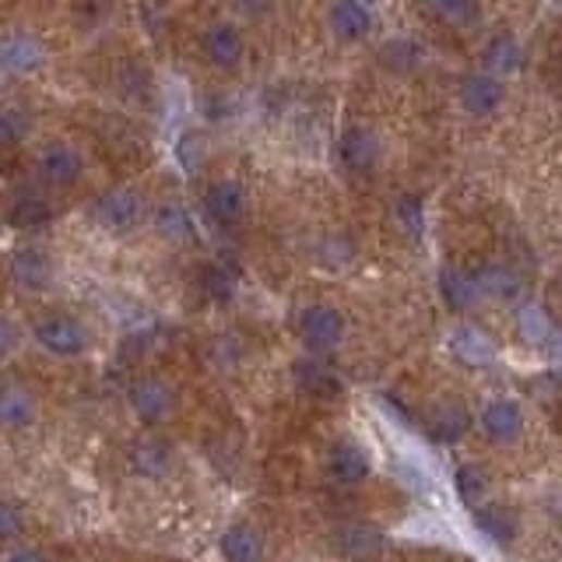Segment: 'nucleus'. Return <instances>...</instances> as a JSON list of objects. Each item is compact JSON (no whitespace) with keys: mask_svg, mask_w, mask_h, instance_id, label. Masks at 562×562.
I'll use <instances>...</instances> for the list:
<instances>
[{"mask_svg":"<svg viewBox=\"0 0 562 562\" xmlns=\"http://www.w3.org/2000/svg\"><path fill=\"white\" fill-rule=\"evenodd\" d=\"M545 345H549V352H552V363L562 369V334H555V331H552V338L545 341Z\"/></svg>","mask_w":562,"mask_h":562,"instance_id":"36","label":"nucleus"},{"mask_svg":"<svg viewBox=\"0 0 562 562\" xmlns=\"http://www.w3.org/2000/svg\"><path fill=\"white\" fill-rule=\"evenodd\" d=\"M11 278L25 292H42L53 285V257L42 246H22L11 257Z\"/></svg>","mask_w":562,"mask_h":562,"instance_id":"6","label":"nucleus"},{"mask_svg":"<svg viewBox=\"0 0 562 562\" xmlns=\"http://www.w3.org/2000/svg\"><path fill=\"white\" fill-rule=\"evenodd\" d=\"M91 218H96L99 229L123 236V232H134L145 222V197H140L134 186H117V191L102 194L96 205H91Z\"/></svg>","mask_w":562,"mask_h":562,"instance_id":"1","label":"nucleus"},{"mask_svg":"<svg viewBox=\"0 0 562 562\" xmlns=\"http://www.w3.org/2000/svg\"><path fill=\"white\" fill-rule=\"evenodd\" d=\"M426 8L432 14H440L443 22L461 25V28H472L478 22V4H475V0H426Z\"/></svg>","mask_w":562,"mask_h":562,"instance_id":"25","label":"nucleus"},{"mask_svg":"<svg viewBox=\"0 0 562 562\" xmlns=\"http://www.w3.org/2000/svg\"><path fill=\"white\" fill-rule=\"evenodd\" d=\"M481 429L492 443H517L524 432V412L513 401H492L481 412Z\"/></svg>","mask_w":562,"mask_h":562,"instance_id":"13","label":"nucleus"},{"mask_svg":"<svg viewBox=\"0 0 562 562\" xmlns=\"http://www.w3.org/2000/svg\"><path fill=\"white\" fill-rule=\"evenodd\" d=\"M475 278H478V289H481V292L499 295V300H513V295L521 292L517 274L506 271V268H489V271H481V274H475Z\"/></svg>","mask_w":562,"mask_h":562,"instance_id":"28","label":"nucleus"},{"mask_svg":"<svg viewBox=\"0 0 562 562\" xmlns=\"http://www.w3.org/2000/svg\"><path fill=\"white\" fill-rule=\"evenodd\" d=\"M300 334L309 352H331L341 345V338H345V317H341L334 306L317 303V306L303 309Z\"/></svg>","mask_w":562,"mask_h":562,"instance_id":"3","label":"nucleus"},{"mask_svg":"<svg viewBox=\"0 0 562 562\" xmlns=\"http://www.w3.org/2000/svg\"><path fill=\"white\" fill-rule=\"evenodd\" d=\"M200 50H205V57L211 60L215 68H236L243 60L246 42H243L236 25L218 22V25L205 28V36H200Z\"/></svg>","mask_w":562,"mask_h":562,"instance_id":"10","label":"nucleus"},{"mask_svg":"<svg viewBox=\"0 0 562 562\" xmlns=\"http://www.w3.org/2000/svg\"><path fill=\"white\" fill-rule=\"evenodd\" d=\"M341 162H345L352 173H369L372 166L380 162V140L369 131H349L341 137Z\"/></svg>","mask_w":562,"mask_h":562,"instance_id":"17","label":"nucleus"},{"mask_svg":"<svg viewBox=\"0 0 562 562\" xmlns=\"http://www.w3.org/2000/svg\"><path fill=\"white\" fill-rule=\"evenodd\" d=\"M218 552H222L225 559H232V562H254V559L264 555V545H260V538L254 535V530L236 524V527L225 530L222 541H218Z\"/></svg>","mask_w":562,"mask_h":562,"instance_id":"19","label":"nucleus"},{"mask_svg":"<svg viewBox=\"0 0 562 562\" xmlns=\"http://www.w3.org/2000/svg\"><path fill=\"white\" fill-rule=\"evenodd\" d=\"M19 345H22V331H19V323L8 320V317H0V355H11Z\"/></svg>","mask_w":562,"mask_h":562,"instance_id":"35","label":"nucleus"},{"mask_svg":"<svg viewBox=\"0 0 562 562\" xmlns=\"http://www.w3.org/2000/svg\"><path fill=\"white\" fill-rule=\"evenodd\" d=\"M240 4H246L249 11H260L264 4H268V0H240Z\"/></svg>","mask_w":562,"mask_h":562,"instance_id":"37","label":"nucleus"},{"mask_svg":"<svg viewBox=\"0 0 562 562\" xmlns=\"http://www.w3.org/2000/svg\"><path fill=\"white\" fill-rule=\"evenodd\" d=\"M440 289H443V300L450 303V309H467L481 295L478 278L464 274V271H454V268H447L440 274Z\"/></svg>","mask_w":562,"mask_h":562,"instance_id":"20","label":"nucleus"},{"mask_svg":"<svg viewBox=\"0 0 562 562\" xmlns=\"http://www.w3.org/2000/svg\"><path fill=\"white\" fill-rule=\"evenodd\" d=\"M331 28L341 39H366L372 28V11L363 4V0H334Z\"/></svg>","mask_w":562,"mask_h":562,"instance_id":"16","label":"nucleus"},{"mask_svg":"<svg viewBox=\"0 0 562 562\" xmlns=\"http://www.w3.org/2000/svg\"><path fill=\"white\" fill-rule=\"evenodd\" d=\"M454 486H457V496L464 499L467 506H478L481 492H486V481H481V472H478L475 464H464V467H457Z\"/></svg>","mask_w":562,"mask_h":562,"instance_id":"33","label":"nucleus"},{"mask_svg":"<svg viewBox=\"0 0 562 562\" xmlns=\"http://www.w3.org/2000/svg\"><path fill=\"white\" fill-rule=\"evenodd\" d=\"M521 334L530 341V345H545V341L552 338V323L538 306H524L521 309Z\"/></svg>","mask_w":562,"mask_h":562,"instance_id":"30","label":"nucleus"},{"mask_svg":"<svg viewBox=\"0 0 562 562\" xmlns=\"http://www.w3.org/2000/svg\"><path fill=\"white\" fill-rule=\"evenodd\" d=\"M36 169L39 180L50 186H74L85 176V159L74 145H64V140H53V145L39 148L36 155Z\"/></svg>","mask_w":562,"mask_h":562,"instance_id":"4","label":"nucleus"},{"mask_svg":"<svg viewBox=\"0 0 562 562\" xmlns=\"http://www.w3.org/2000/svg\"><path fill=\"white\" fill-rule=\"evenodd\" d=\"M467 426H472V418H467V412L461 408V404H440V408H436L432 418H429V432L443 443H457L461 436L467 432Z\"/></svg>","mask_w":562,"mask_h":562,"instance_id":"22","label":"nucleus"},{"mask_svg":"<svg viewBox=\"0 0 562 562\" xmlns=\"http://www.w3.org/2000/svg\"><path fill=\"white\" fill-rule=\"evenodd\" d=\"M383 64L387 68H394V71H412L415 64H418V57H422V50L415 42H408V39H394V42H387L383 46Z\"/></svg>","mask_w":562,"mask_h":562,"instance_id":"31","label":"nucleus"},{"mask_svg":"<svg viewBox=\"0 0 562 562\" xmlns=\"http://www.w3.org/2000/svg\"><path fill=\"white\" fill-rule=\"evenodd\" d=\"M39 415L36 398L28 394L19 383H4L0 387V426L4 429H28Z\"/></svg>","mask_w":562,"mask_h":562,"instance_id":"14","label":"nucleus"},{"mask_svg":"<svg viewBox=\"0 0 562 562\" xmlns=\"http://www.w3.org/2000/svg\"><path fill=\"white\" fill-rule=\"evenodd\" d=\"M155 229H159L162 236L176 240V243L197 236L191 211H186L183 205H176V200H169V205H159V211H155Z\"/></svg>","mask_w":562,"mask_h":562,"instance_id":"21","label":"nucleus"},{"mask_svg":"<svg viewBox=\"0 0 562 562\" xmlns=\"http://www.w3.org/2000/svg\"><path fill=\"white\" fill-rule=\"evenodd\" d=\"M292 377L300 383V390H306V394H314V398H338L341 390H345L338 380V372L314 363V358H300L292 369Z\"/></svg>","mask_w":562,"mask_h":562,"instance_id":"18","label":"nucleus"},{"mask_svg":"<svg viewBox=\"0 0 562 562\" xmlns=\"http://www.w3.org/2000/svg\"><path fill=\"white\" fill-rule=\"evenodd\" d=\"M475 527L492 541H513V538H517V517L506 513L503 506H478L475 510Z\"/></svg>","mask_w":562,"mask_h":562,"instance_id":"23","label":"nucleus"},{"mask_svg":"<svg viewBox=\"0 0 562 562\" xmlns=\"http://www.w3.org/2000/svg\"><path fill=\"white\" fill-rule=\"evenodd\" d=\"M521 46H517V39L513 36H496L492 42H489V50H486V60H489V68L492 71H503V74H510V71H517L521 68Z\"/></svg>","mask_w":562,"mask_h":562,"instance_id":"27","label":"nucleus"},{"mask_svg":"<svg viewBox=\"0 0 562 562\" xmlns=\"http://www.w3.org/2000/svg\"><path fill=\"white\" fill-rule=\"evenodd\" d=\"M506 99V88L499 85V77L492 74H467L464 85H461V102L467 113H492L499 109V102Z\"/></svg>","mask_w":562,"mask_h":562,"instance_id":"15","label":"nucleus"},{"mask_svg":"<svg viewBox=\"0 0 562 562\" xmlns=\"http://www.w3.org/2000/svg\"><path fill=\"white\" fill-rule=\"evenodd\" d=\"M334 538H338V549L345 555H372V552L383 549V535H380V530L366 527V524L341 527Z\"/></svg>","mask_w":562,"mask_h":562,"instance_id":"24","label":"nucleus"},{"mask_svg":"<svg viewBox=\"0 0 562 562\" xmlns=\"http://www.w3.org/2000/svg\"><path fill=\"white\" fill-rule=\"evenodd\" d=\"M369 454L358 443H338L327 457V475H331L338 486H358V481L369 478Z\"/></svg>","mask_w":562,"mask_h":562,"instance_id":"12","label":"nucleus"},{"mask_svg":"<svg viewBox=\"0 0 562 562\" xmlns=\"http://www.w3.org/2000/svg\"><path fill=\"white\" fill-rule=\"evenodd\" d=\"M50 215H53V208L46 205L42 197H22L11 211V225L14 229H39V225L50 222Z\"/></svg>","mask_w":562,"mask_h":562,"instance_id":"26","label":"nucleus"},{"mask_svg":"<svg viewBox=\"0 0 562 562\" xmlns=\"http://www.w3.org/2000/svg\"><path fill=\"white\" fill-rule=\"evenodd\" d=\"M127 461L134 467V475H140V478H148V481L166 478L169 467H173V447L159 440V436H145V440H137L131 447Z\"/></svg>","mask_w":562,"mask_h":562,"instance_id":"11","label":"nucleus"},{"mask_svg":"<svg viewBox=\"0 0 562 562\" xmlns=\"http://www.w3.org/2000/svg\"><path fill=\"white\" fill-rule=\"evenodd\" d=\"M450 352H454L464 366H475V369H486L499 358L496 341L486 331H478L475 323H461L450 331Z\"/></svg>","mask_w":562,"mask_h":562,"instance_id":"9","label":"nucleus"},{"mask_svg":"<svg viewBox=\"0 0 562 562\" xmlns=\"http://www.w3.org/2000/svg\"><path fill=\"white\" fill-rule=\"evenodd\" d=\"M33 338L36 345L53 352L60 358H74L88 349V331L82 327V320L74 317H64V314H53V317H42L36 327H33Z\"/></svg>","mask_w":562,"mask_h":562,"instance_id":"2","label":"nucleus"},{"mask_svg":"<svg viewBox=\"0 0 562 562\" xmlns=\"http://www.w3.org/2000/svg\"><path fill=\"white\" fill-rule=\"evenodd\" d=\"M4 77H8V71H4V68H0V85H4Z\"/></svg>","mask_w":562,"mask_h":562,"instance_id":"38","label":"nucleus"},{"mask_svg":"<svg viewBox=\"0 0 562 562\" xmlns=\"http://www.w3.org/2000/svg\"><path fill=\"white\" fill-rule=\"evenodd\" d=\"M25 535V510L14 499H0V541H14Z\"/></svg>","mask_w":562,"mask_h":562,"instance_id":"32","label":"nucleus"},{"mask_svg":"<svg viewBox=\"0 0 562 562\" xmlns=\"http://www.w3.org/2000/svg\"><path fill=\"white\" fill-rule=\"evenodd\" d=\"M398 218L412 236H422V229H426V211H422V200H415V197L398 200Z\"/></svg>","mask_w":562,"mask_h":562,"instance_id":"34","label":"nucleus"},{"mask_svg":"<svg viewBox=\"0 0 562 562\" xmlns=\"http://www.w3.org/2000/svg\"><path fill=\"white\" fill-rule=\"evenodd\" d=\"M46 64V46L28 33L0 36V68L8 74H33Z\"/></svg>","mask_w":562,"mask_h":562,"instance_id":"7","label":"nucleus"},{"mask_svg":"<svg viewBox=\"0 0 562 562\" xmlns=\"http://www.w3.org/2000/svg\"><path fill=\"white\" fill-rule=\"evenodd\" d=\"M28 127H33V123H28L22 109L0 106V148H11V145H19V140H25Z\"/></svg>","mask_w":562,"mask_h":562,"instance_id":"29","label":"nucleus"},{"mask_svg":"<svg viewBox=\"0 0 562 562\" xmlns=\"http://www.w3.org/2000/svg\"><path fill=\"white\" fill-rule=\"evenodd\" d=\"M246 205H249V194L240 180H218L205 194V208L218 225H236L246 215Z\"/></svg>","mask_w":562,"mask_h":562,"instance_id":"8","label":"nucleus"},{"mask_svg":"<svg viewBox=\"0 0 562 562\" xmlns=\"http://www.w3.org/2000/svg\"><path fill=\"white\" fill-rule=\"evenodd\" d=\"M127 401H131L134 415H137L140 422H145V426H159V422H166L169 415H173V404H176L173 390H169V383L159 380V377L137 380V383L131 387Z\"/></svg>","mask_w":562,"mask_h":562,"instance_id":"5","label":"nucleus"}]
</instances>
